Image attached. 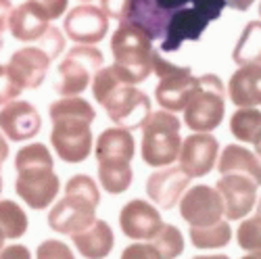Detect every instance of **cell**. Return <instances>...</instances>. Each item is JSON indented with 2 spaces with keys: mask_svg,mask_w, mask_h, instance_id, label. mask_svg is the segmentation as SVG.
<instances>
[{
  "mask_svg": "<svg viewBox=\"0 0 261 259\" xmlns=\"http://www.w3.org/2000/svg\"><path fill=\"white\" fill-rule=\"evenodd\" d=\"M226 9V0H132L125 23L140 28L148 40H161L163 53H176L184 42L203 38L211 21Z\"/></svg>",
  "mask_w": 261,
  "mask_h": 259,
  "instance_id": "obj_1",
  "label": "cell"
},
{
  "mask_svg": "<svg viewBox=\"0 0 261 259\" xmlns=\"http://www.w3.org/2000/svg\"><path fill=\"white\" fill-rule=\"evenodd\" d=\"M153 50L155 48L150 46L148 36L140 28L125 23V21H121L111 38V55L115 59L113 67L129 86H136L150 75Z\"/></svg>",
  "mask_w": 261,
  "mask_h": 259,
  "instance_id": "obj_2",
  "label": "cell"
},
{
  "mask_svg": "<svg viewBox=\"0 0 261 259\" xmlns=\"http://www.w3.org/2000/svg\"><path fill=\"white\" fill-rule=\"evenodd\" d=\"M180 119L171 111L150 113L142 125V146L140 153L146 165L150 167H167L180 155L182 136H180Z\"/></svg>",
  "mask_w": 261,
  "mask_h": 259,
  "instance_id": "obj_3",
  "label": "cell"
},
{
  "mask_svg": "<svg viewBox=\"0 0 261 259\" xmlns=\"http://www.w3.org/2000/svg\"><path fill=\"white\" fill-rule=\"evenodd\" d=\"M224 115H226L224 82L213 73L201 75L197 90L192 92V96L184 107V123L192 132L209 134L222 123Z\"/></svg>",
  "mask_w": 261,
  "mask_h": 259,
  "instance_id": "obj_4",
  "label": "cell"
},
{
  "mask_svg": "<svg viewBox=\"0 0 261 259\" xmlns=\"http://www.w3.org/2000/svg\"><path fill=\"white\" fill-rule=\"evenodd\" d=\"M100 67H105V55L92 44H77L69 48L57 67L55 92L59 96L82 94L88 84H92V77Z\"/></svg>",
  "mask_w": 261,
  "mask_h": 259,
  "instance_id": "obj_5",
  "label": "cell"
},
{
  "mask_svg": "<svg viewBox=\"0 0 261 259\" xmlns=\"http://www.w3.org/2000/svg\"><path fill=\"white\" fill-rule=\"evenodd\" d=\"M153 73L159 77V84L155 88V100L161 105V109L171 113L184 111L188 98L199 86V77L192 75V67L173 65L165 61L159 50H153Z\"/></svg>",
  "mask_w": 261,
  "mask_h": 259,
  "instance_id": "obj_6",
  "label": "cell"
},
{
  "mask_svg": "<svg viewBox=\"0 0 261 259\" xmlns=\"http://www.w3.org/2000/svg\"><path fill=\"white\" fill-rule=\"evenodd\" d=\"M50 121H53L50 144L65 163H82L90 157V150H92L90 123L94 119L57 115V117H50Z\"/></svg>",
  "mask_w": 261,
  "mask_h": 259,
  "instance_id": "obj_7",
  "label": "cell"
},
{
  "mask_svg": "<svg viewBox=\"0 0 261 259\" xmlns=\"http://www.w3.org/2000/svg\"><path fill=\"white\" fill-rule=\"evenodd\" d=\"M105 111L115 125L125 130H138L148 119L150 111V98L136 86L119 84L117 88L109 94L102 102Z\"/></svg>",
  "mask_w": 261,
  "mask_h": 259,
  "instance_id": "obj_8",
  "label": "cell"
},
{
  "mask_svg": "<svg viewBox=\"0 0 261 259\" xmlns=\"http://www.w3.org/2000/svg\"><path fill=\"white\" fill-rule=\"evenodd\" d=\"M55 165H36V167H19L15 178V192L28 207L40 211L46 209L59 194L61 182L53 171Z\"/></svg>",
  "mask_w": 261,
  "mask_h": 259,
  "instance_id": "obj_9",
  "label": "cell"
},
{
  "mask_svg": "<svg viewBox=\"0 0 261 259\" xmlns=\"http://www.w3.org/2000/svg\"><path fill=\"white\" fill-rule=\"evenodd\" d=\"M180 215L190 226H211L224 215L222 197L213 186L197 184L188 188L180 199Z\"/></svg>",
  "mask_w": 261,
  "mask_h": 259,
  "instance_id": "obj_10",
  "label": "cell"
},
{
  "mask_svg": "<svg viewBox=\"0 0 261 259\" xmlns=\"http://www.w3.org/2000/svg\"><path fill=\"white\" fill-rule=\"evenodd\" d=\"M63 30L75 44H98L109 32V17L100 7L82 3L67 13Z\"/></svg>",
  "mask_w": 261,
  "mask_h": 259,
  "instance_id": "obj_11",
  "label": "cell"
},
{
  "mask_svg": "<svg viewBox=\"0 0 261 259\" xmlns=\"http://www.w3.org/2000/svg\"><path fill=\"white\" fill-rule=\"evenodd\" d=\"M96 220V207L86 199L63 194V199L57 201L48 213V226L57 234H77L86 230Z\"/></svg>",
  "mask_w": 261,
  "mask_h": 259,
  "instance_id": "obj_12",
  "label": "cell"
},
{
  "mask_svg": "<svg viewBox=\"0 0 261 259\" xmlns=\"http://www.w3.org/2000/svg\"><path fill=\"white\" fill-rule=\"evenodd\" d=\"M217 150H220V144L213 134H190L184 138L178 155L182 171L188 178H203L211 174L217 163Z\"/></svg>",
  "mask_w": 261,
  "mask_h": 259,
  "instance_id": "obj_13",
  "label": "cell"
},
{
  "mask_svg": "<svg viewBox=\"0 0 261 259\" xmlns=\"http://www.w3.org/2000/svg\"><path fill=\"white\" fill-rule=\"evenodd\" d=\"M215 190L222 197L224 215L228 220L247 218L257 203V184L247 176L226 174L215 182Z\"/></svg>",
  "mask_w": 261,
  "mask_h": 259,
  "instance_id": "obj_14",
  "label": "cell"
},
{
  "mask_svg": "<svg viewBox=\"0 0 261 259\" xmlns=\"http://www.w3.org/2000/svg\"><path fill=\"white\" fill-rule=\"evenodd\" d=\"M0 130L9 140L23 142L42 130V117L28 100H11L0 109Z\"/></svg>",
  "mask_w": 261,
  "mask_h": 259,
  "instance_id": "obj_15",
  "label": "cell"
},
{
  "mask_svg": "<svg viewBox=\"0 0 261 259\" xmlns=\"http://www.w3.org/2000/svg\"><path fill=\"white\" fill-rule=\"evenodd\" d=\"M163 220L161 213L142 199H134L123 205L119 213V228L127 239L134 241H150L161 230Z\"/></svg>",
  "mask_w": 261,
  "mask_h": 259,
  "instance_id": "obj_16",
  "label": "cell"
},
{
  "mask_svg": "<svg viewBox=\"0 0 261 259\" xmlns=\"http://www.w3.org/2000/svg\"><path fill=\"white\" fill-rule=\"evenodd\" d=\"M188 184H190V178L182 171V167L169 165L153 171L146 178V194L161 209H173L180 203Z\"/></svg>",
  "mask_w": 261,
  "mask_h": 259,
  "instance_id": "obj_17",
  "label": "cell"
},
{
  "mask_svg": "<svg viewBox=\"0 0 261 259\" xmlns=\"http://www.w3.org/2000/svg\"><path fill=\"white\" fill-rule=\"evenodd\" d=\"M50 57L42 50L40 46H25L19 48L11 55L9 59V71L13 73V77L25 88H40V84L44 82L46 71L50 67Z\"/></svg>",
  "mask_w": 261,
  "mask_h": 259,
  "instance_id": "obj_18",
  "label": "cell"
},
{
  "mask_svg": "<svg viewBox=\"0 0 261 259\" xmlns=\"http://www.w3.org/2000/svg\"><path fill=\"white\" fill-rule=\"evenodd\" d=\"M48 28H50V19L36 0H28V3L19 5L17 9L11 11L9 30H11L13 38L19 42L40 40Z\"/></svg>",
  "mask_w": 261,
  "mask_h": 259,
  "instance_id": "obj_19",
  "label": "cell"
},
{
  "mask_svg": "<svg viewBox=\"0 0 261 259\" xmlns=\"http://www.w3.org/2000/svg\"><path fill=\"white\" fill-rule=\"evenodd\" d=\"M136 153L134 136L125 127H109L96 140V161L98 163H132Z\"/></svg>",
  "mask_w": 261,
  "mask_h": 259,
  "instance_id": "obj_20",
  "label": "cell"
},
{
  "mask_svg": "<svg viewBox=\"0 0 261 259\" xmlns=\"http://www.w3.org/2000/svg\"><path fill=\"white\" fill-rule=\"evenodd\" d=\"M228 96L236 107L261 105V63L238 67L228 82Z\"/></svg>",
  "mask_w": 261,
  "mask_h": 259,
  "instance_id": "obj_21",
  "label": "cell"
},
{
  "mask_svg": "<svg viewBox=\"0 0 261 259\" xmlns=\"http://www.w3.org/2000/svg\"><path fill=\"white\" fill-rule=\"evenodd\" d=\"M75 249L80 251L82 257L86 259H105L113 251L115 236L113 230L105 220H94L86 230L77 232L71 236Z\"/></svg>",
  "mask_w": 261,
  "mask_h": 259,
  "instance_id": "obj_22",
  "label": "cell"
},
{
  "mask_svg": "<svg viewBox=\"0 0 261 259\" xmlns=\"http://www.w3.org/2000/svg\"><path fill=\"white\" fill-rule=\"evenodd\" d=\"M217 171L222 176L226 174L247 176L257 186H261V159L241 144H228L222 150L220 161H217Z\"/></svg>",
  "mask_w": 261,
  "mask_h": 259,
  "instance_id": "obj_23",
  "label": "cell"
},
{
  "mask_svg": "<svg viewBox=\"0 0 261 259\" xmlns=\"http://www.w3.org/2000/svg\"><path fill=\"white\" fill-rule=\"evenodd\" d=\"M232 61L238 67L261 63V19L249 21L245 25L243 34L238 36L236 44H234Z\"/></svg>",
  "mask_w": 261,
  "mask_h": 259,
  "instance_id": "obj_24",
  "label": "cell"
},
{
  "mask_svg": "<svg viewBox=\"0 0 261 259\" xmlns=\"http://www.w3.org/2000/svg\"><path fill=\"white\" fill-rule=\"evenodd\" d=\"M190 241L192 245L201 251H211V249H222L232 241V228L228 222L220 220L211 226H190Z\"/></svg>",
  "mask_w": 261,
  "mask_h": 259,
  "instance_id": "obj_25",
  "label": "cell"
},
{
  "mask_svg": "<svg viewBox=\"0 0 261 259\" xmlns=\"http://www.w3.org/2000/svg\"><path fill=\"white\" fill-rule=\"evenodd\" d=\"M230 132L241 142H253L261 136V111L255 107H241L230 117Z\"/></svg>",
  "mask_w": 261,
  "mask_h": 259,
  "instance_id": "obj_26",
  "label": "cell"
},
{
  "mask_svg": "<svg viewBox=\"0 0 261 259\" xmlns=\"http://www.w3.org/2000/svg\"><path fill=\"white\" fill-rule=\"evenodd\" d=\"M98 180L109 194H121L132 186L134 171L129 163H98Z\"/></svg>",
  "mask_w": 261,
  "mask_h": 259,
  "instance_id": "obj_27",
  "label": "cell"
},
{
  "mask_svg": "<svg viewBox=\"0 0 261 259\" xmlns=\"http://www.w3.org/2000/svg\"><path fill=\"white\" fill-rule=\"evenodd\" d=\"M0 232L5 239H19L28 232V215L15 201H0Z\"/></svg>",
  "mask_w": 261,
  "mask_h": 259,
  "instance_id": "obj_28",
  "label": "cell"
},
{
  "mask_svg": "<svg viewBox=\"0 0 261 259\" xmlns=\"http://www.w3.org/2000/svg\"><path fill=\"white\" fill-rule=\"evenodd\" d=\"M153 245L163 259H176L184 251V236L176 226L163 224L161 230L153 236Z\"/></svg>",
  "mask_w": 261,
  "mask_h": 259,
  "instance_id": "obj_29",
  "label": "cell"
},
{
  "mask_svg": "<svg viewBox=\"0 0 261 259\" xmlns=\"http://www.w3.org/2000/svg\"><path fill=\"white\" fill-rule=\"evenodd\" d=\"M236 243L247 253L261 255V215L245 220L236 230Z\"/></svg>",
  "mask_w": 261,
  "mask_h": 259,
  "instance_id": "obj_30",
  "label": "cell"
},
{
  "mask_svg": "<svg viewBox=\"0 0 261 259\" xmlns=\"http://www.w3.org/2000/svg\"><path fill=\"white\" fill-rule=\"evenodd\" d=\"M65 194H73V197L86 199L94 207H98V203H100V192H98L96 182L90 176H84V174H77L67 180V184H65Z\"/></svg>",
  "mask_w": 261,
  "mask_h": 259,
  "instance_id": "obj_31",
  "label": "cell"
},
{
  "mask_svg": "<svg viewBox=\"0 0 261 259\" xmlns=\"http://www.w3.org/2000/svg\"><path fill=\"white\" fill-rule=\"evenodd\" d=\"M21 92H23V86L13 77V73L9 71L7 65H0V105H7L11 100H15Z\"/></svg>",
  "mask_w": 261,
  "mask_h": 259,
  "instance_id": "obj_32",
  "label": "cell"
},
{
  "mask_svg": "<svg viewBox=\"0 0 261 259\" xmlns=\"http://www.w3.org/2000/svg\"><path fill=\"white\" fill-rule=\"evenodd\" d=\"M38 42H40V48L50 57V61H55V59L63 53V48H65V36H63L61 30L55 28V25H50V28L44 32V36H42Z\"/></svg>",
  "mask_w": 261,
  "mask_h": 259,
  "instance_id": "obj_33",
  "label": "cell"
},
{
  "mask_svg": "<svg viewBox=\"0 0 261 259\" xmlns=\"http://www.w3.org/2000/svg\"><path fill=\"white\" fill-rule=\"evenodd\" d=\"M36 259H75V257H73L71 249L65 245V243L48 239V241H44V243L38 247Z\"/></svg>",
  "mask_w": 261,
  "mask_h": 259,
  "instance_id": "obj_34",
  "label": "cell"
},
{
  "mask_svg": "<svg viewBox=\"0 0 261 259\" xmlns=\"http://www.w3.org/2000/svg\"><path fill=\"white\" fill-rule=\"evenodd\" d=\"M121 259H163L159 255V251L155 249V245L148 243H134L123 249Z\"/></svg>",
  "mask_w": 261,
  "mask_h": 259,
  "instance_id": "obj_35",
  "label": "cell"
},
{
  "mask_svg": "<svg viewBox=\"0 0 261 259\" xmlns=\"http://www.w3.org/2000/svg\"><path fill=\"white\" fill-rule=\"evenodd\" d=\"M129 3H132V0H100V9L105 11V15L109 19H117L121 23L127 15Z\"/></svg>",
  "mask_w": 261,
  "mask_h": 259,
  "instance_id": "obj_36",
  "label": "cell"
},
{
  "mask_svg": "<svg viewBox=\"0 0 261 259\" xmlns=\"http://www.w3.org/2000/svg\"><path fill=\"white\" fill-rule=\"evenodd\" d=\"M36 3L44 9V13L48 15L50 21L59 19L65 15V11H67V3L69 0H36Z\"/></svg>",
  "mask_w": 261,
  "mask_h": 259,
  "instance_id": "obj_37",
  "label": "cell"
},
{
  "mask_svg": "<svg viewBox=\"0 0 261 259\" xmlns=\"http://www.w3.org/2000/svg\"><path fill=\"white\" fill-rule=\"evenodd\" d=\"M0 259H32V253L25 245H9L0 251Z\"/></svg>",
  "mask_w": 261,
  "mask_h": 259,
  "instance_id": "obj_38",
  "label": "cell"
},
{
  "mask_svg": "<svg viewBox=\"0 0 261 259\" xmlns=\"http://www.w3.org/2000/svg\"><path fill=\"white\" fill-rule=\"evenodd\" d=\"M11 11H13L11 0H0V34H5V30L9 28Z\"/></svg>",
  "mask_w": 261,
  "mask_h": 259,
  "instance_id": "obj_39",
  "label": "cell"
},
{
  "mask_svg": "<svg viewBox=\"0 0 261 259\" xmlns=\"http://www.w3.org/2000/svg\"><path fill=\"white\" fill-rule=\"evenodd\" d=\"M253 3H255V0H226V7H230V9H234V11L245 13V11L251 9Z\"/></svg>",
  "mask_w": 261,
  "mask_h": 259,
  "instance_id": "obj_40",
  "label": "cell"
},
{
  "mask_svg": "<svg viewBox=\"0 0 261 259\" xmlns=\"http://www.w3.org/2000/svg\"><path fill=\"white\" fill-rule=\"evenodd\" d=\"M7 157H9V142L3 138V134H0V161H7Z\"/></svg>",
  "mask_w": 261,
  "mask_h": 259,
  "instance_id": "obj_41",
  "label": "cell"
},
{
  "mask_svg": "<svg viewBox=\"0 0 261 259\" xmlns=\"http://www.w3.org/2000/svg\"><path fill=\"white\" fill-rule=\"evenodd\" d=\"M192 259H230V257L228 255H197Z\"/></svg>",
  "mask_w": 261,
  "mask_h": 259,
  "instance_id": "obj_42",
  "label": "cell"
},
{
  "mask_svg": "<svg viewBox=\"0 0 261 259\" xmlns=\"http://www.w3.org/2000/svg\"><path fill=\"white\" fill-rule=\"evenodd\" d=\"M255 150H257V157L261 159V136L255 140Z\"/></svg>",
  "mask_w": 261,
  "mask_h": 259,
  "instance_id": "obj_43",
  "label": "cell"
},
{
  "mask_svg": "<svg viewBox=\"0 0 261 259\" xmlns=\"http://www.w3.org/2000/svg\"><path fill=\"white\" fill-rule=\"evenodd\" d=\"M243 259H261V255H257V253H249V255H245Z\"/></svg>",
  "mask_w": 261,
  "mask_h": 259,
  "instance_id": "obj_44",
  "label": "cell"
},
{
  "mask_svg": "<svg viewBox=\"0 0 261 259\" xmlns=\"http://www.w3.org/2000/svg\"><path fill=\"white\" fill-rule=\"evenodd\" d=\"M3 247H5V234L0 232V251H3Z\"/></svg>",
  "mask_w": 261,
  "mask_h": 259,
  "instance_id": "obj_45",
  "label": "cell"
},
{
  "mask_svg": "<svg viewBox=\"0 0 261 259\" xmlns=\"http://www.w3.org/2000/svg\"><path fill=\"white\" fill-rule=\"evenodd\" d=\"M0 169H3V161H0ZM0 192H3V176H0Z\"/></svg>",
  "mask_w": 261,
  "mask_h": 259,
  "instance_id": "obj_46",
  "label": "cell"
},
{
  "mask_svg": "<svg viewBox=\"0 0 261 259\" xmlns=\"http://www.w3.org/2000/svg\"><path fill=\"white\" fill-rule=\"evenodd\" d=\"M257 215H261V199H259V203H257Z\"/></svg>",
  "mask_w": 261,
  "mask_h": 259,
  "instance_id": "obj_47",
  "label": "cell"
},
{
  "mask_svg": "<svg viewBox=\"0 0 261 259\" xmlns=\"http://www.w3.org/2000/svg\"><path fill=\"white\" fill-rule=\"evenodd\" d=\"M0 48H3V34H0Z\"/></svg>",
  "mask_w": 261,
  "mask_h": 259,
  "instance_id": "obj_48",
  "label": "cell"
},
{
  "mask_svg": "<svg viewBox=\"0 0 261 259\" xmlns=\"http://www.w3.org/2000/svg\"><path fill=\"white\" fill-rule=\"evenodd\" d=\"M259 17H261V3H259Z\"/></svg>",
  "mask_w": 261,
  "mask_h": 259,
  "instance_id": "obj_49",
  "label": "cell"
},
{
  "mask_svg": "<svg viewBox=\"0 0 261 259\" xmlns=\"http://www.w3.org/2000/svg\"><path fill=\"white\" fill-rule=\"evenodd\" d=\"M82 3H88V0H82Z\"/></svg>",
  "mask_w": 261,
  "mask_h": 259,
  "instance_id": "obj_50",
  "label": "cell"
}]
</instances>
